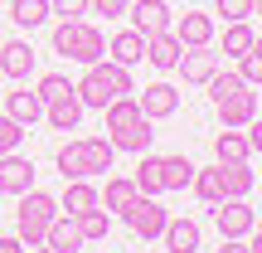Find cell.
I'll use <instances>...</instances> for the list:
<instances>
[{"label": "cell", "instance_id": "ffe728a7", "mask_svg": "<svg viewBox=\"0 0 262 253\" xmlns=\"http://www.w3.org/2000/svg\"><path fill=\"white\" fill-rule=\"evenodd\" d=\"M107 59H112V64H122V68L141 64V59H146V34H136V29H122V34H112V44H107Z\"/></svg>", "mask_w": 262, "mask_h": 253}, {"label": "cell", "instance_id": "ee69618b", "mask_svg": "<svg viewBox=\"0 0 262 253\" xmlns=\"http://www.w3.org/2000/svg\"><path fill=\"white\" fill-rule=\"evenodd\" d=\"M253 15H262V0H253Z\"/></svg>", "mask_w": 262, "mask_h": 253}, {"label": "cell", "instance_id": "7c38bea8", "mask_svg": "<svg viewBox=\"0 0 262 253\" xmlns=\"http://www.w3.org/2000/svg\"><path fill=\"white\" fill-rule=\"evenodd\" d=\"M170 34H175L185 49H204V44H214V20L199 15V10H189V15H180L175 25H170Z\"/></svg>", "mask_w": 262, "mask_h": 253}, {"label": "cell", "instance_id": "9c48e42d", "mask_svg": "<svg viewBox=\"0 0 262 253\" xmlns=\"http://www.w3.org/2000/svg\"><path fill=\"white\" fill-rule=\"evenodd\" d=\"M214 107H219V122H224V127H248V122L257 117V98L248 93V83L233 88L228 98H219Z\"/></svg>", "mask_w": 262, "mask_h": 253}, {"label": "cell", "instance_id": "f546056e", "mask_svg": "<svg viewBox=\"0 0 262 253\" xmlns=\"http://www.w3.org/2000/svg\"><path fill=\"white\" fill-rule=\"evenodd\" d=\"M189 190H194V195L204 200V205H219V200H224V180H219V166H209V170H194Z\"/></svg>", "mask_w": 262, "mask_h": 253}, {"label": "cell", "instance_id": "d4e9b609", "mask_svg": "<svg viewBox=\"0 0 262 253\" xmlns=\"http://www.w3.org/2000/svg\"><path fill=\"white\" fill-rule=\"evenodd\" d=\"M150 137H156V131H150V122H146V117H141L136 127H126V131H107V141H112L117 151H131V156L150 151Z\"/></svg>", "mask_w": 262, "mask_h": 253}, {"label": "cell", "instance_id": "1f68e13d", "mask_svg": "<svg viewBox=\"0 0 262 253\" xmlns=\"http://www.w3.org/2000/svg\"><path fill=\"white\" fill-rule=\"evenodd\" d=\"M63 93H73V83H68L63 73H44V78H39V88H34L39 103H54V98H63Z\"/></svg>", "mask_w": 262, "mask_h": 253}, {"label": "cell", "instance_id": "277c9868", "mask_svg": "<svg viewBox=\"0 0 262 253\" xmlns=\"http://www.w3.org/2000/svg\"><path fill=\"white\" fill-rule=\"evenodd\" d=\"M54 215H58V200L29 185L25 195H19V215H15V239H19L25 248H29V244H44V229L54 224Z\"/></svg>", "mask_w": 262, "mask_h": 253}, {"label": "cell", "instance_id": "7bdbcfd3", "mask_svg": "<svg viewBox=\"0 0 262 253\" xmlns=\"http://www.w3.org/2000/svg\"><path fill=\"white\" fill-rule=\"evenodd\" d=\"M253 54H257V59H262V34H257V39H253Z\"/></svg>", "mask_w": 262, "mask_h": 253}, {"label": "cell", "instance_id": "52a82bcc", "mask_svg": "<svg viewBox=\"0 0 262 253\" xmlns=\"http://www.w3.org/2000/svg\"><path fill=\"white\" fill-rule=\"evenodd\" d=\"M131 29H136V34H165L170 25H175V20H170V5L165 0H131Z\"/></svg>", "mask_w": 262, "mask_h": 253}, {"label": "cell", "instance_id": "4316f807", "mask_svg": "<svg viewBox=\"0 0 262 253\" xmlns=\"http://www.w3.org/2000/svg\"><path fill=\"white\" fill-rule=\"evenodd\" d=\"M136 190L141 195H165V180H160V156H150V151H141V166H136Z\"/></svg>", "mask_w": 262, "mask_h": 253}, {"label": "cell", "instance_id": "83f0119b", "mask_svg": "<svg viewBox=\"0 0 262 253\" xmlns=\"http://www.w3.org/2000/svg\"><path fill=\"white\" fill-rule=\"evenodd\" d=\"M73 224H78V234H83V244H97V239H107V209L102 205H93V209H83V215H73Z\"/></svg>", "mask_w": 262, "mask_h": 253}, {"label": "cell", "instance_id": "f6af8a7d", "mask_svg": "<svg viewBox=\"0 0 262 253\" xmlns=\"http://www.w3.org/2000/svg\"><path fill=\"white\" fill-rule=\"evenodd\" d=\"M253 234H262V219H257V224H253Z\"/></svg>", "mask_w": 262, "mask_h": 253}, {"label": "cell", "instance_id": "7a4b0ae2", "mask_svg": "<svg viewBox=\"0 0 262 253\" xmlns=\"http://www.w3.org/2000/svg\"><path fill=\"white\" fill-rule=\"evenodd\" d=\"M73 93H78V103H83V107H97V112H102L112 98L136 93V83H131V68L112 64V59H102V64H88V73L73 83Z\"/></svg>", "mask_w": 262, "mask_h": 253}, {"label": "cell", "instance_id": "d590c367", "mask_svg": "<svg viewBox=\"0 0 262 253\" xmlns=\"http://www.w3.org/2000/svg\"><path fill=\"white\" fill-rule=\"evenodd\" d=\"M219 15L233 25V20H248L253 15V0H219Z\"/></svg>", "mask_w": 262, "mask_h": 253}, {"label": "cell", "instance_id": "74e56055", "mask_svg": "<svg viewBox=\"0 0 262 253\" xmlns=\"http://www.w3.org/2000/svg\"><path fill=\"white\" fill-rule=\"evenodd\" d=\"M248 146L262 151V117H253V122H248Z\"/></svg>", "mask_w": 262, "mask_h": 253}, {"label": "cell", "instance_id": "bcb514c9", "mask_svg": "<svg viewBox=\"0 0 262 253\" xmlns=\"http://www.w3.org/2000/svg\"><path fill=\"white\" fill-rule=\"evenodd\" d=\"M126 5H131V0H126Z\"/></svg>", "mask_w": 262, "mask_h": 253}, {"label": "cell", "instance_id": "ac0fdd59", "mask_svg": "<svg viewBox=\"0 0 262 253\" xmlns=\"http://www.w3.org/2000/svg\"><path fill=\"white\" fill-rule=\"evenodd\" d=\"M180 54H185V44H180L170 29H165V34H150V39H146V64L160 68V73H170V68L180 64Z\"/></svg>", "mask_w": 262, "mask_h": 253}, {"label": "cell", "instance_id": "44dd1931", "mask_svg": "<svg viewBox=\"0 0 262 253\" xmlns=\"http://www.w3.org/2000/svg\"><path fill=\"white\" fill-rule=\"evenodd\" d=\"M248 156H253V146H248L243 127H224L214 137V161H224V166H228V161H248Z\"/></svg>", "mask_w": 262, "mask_h": 253}, {"label": "cell", "instance_id": "4fadbf2b", "mask_svg": "<svg viewBox=\"0 0 262 253\" xmlns=\"http://www.w3.org/2000/svg\"><path fill=\"white\" fill-rule=\"evenodd\" d=\"M175 73L185 78V83H209V78L219 73V54L214 49H185V54H180V64H175Z\"/></svg>", "mask_w": 262, "mask_h": 253}, {"label": "cell", "instance_id": "e0dca14e", "mask_svg": "<svg viewBox=\"0 0 262 253\" xmlns=\"http://www.w3.org/2000/svg\"><path fill=\"white\" fill-rule=\"evenodd\" d=\"M219 180H224V200H248L257 185V176L248 170V161H219Z\"/></svg>", "mask_w": 262, "mask_h": 253}, {"label": "cell", "instance_id": "8d00e7d4", "mask_svg": "<svg viewBox=\"0 0 262 253\" xmlns=\"http://www.w3.org/2000/svg\"><path fill=\"white\" fill-rule=\"evenodd\" d=\"M88 10H93V15L117 20V15H126V0H88Z\"/></svg>", "mask_w": 262, "mask_h": 253}, {"label": "cell", "instance_id": "f1b7e54d", "mask_svg": "<svg viewBox=\"0 0 262 253\" xmlns=\"http://www.w3.org/2000/svg\"><path fill=\"white\" fill-rule=\"evenodd\" d=\"M10 20H15L19 29H39L49 20V0H15V5H10Z\"/></svg>", "mask_w": 262, "mask_h": 253}, {"label": "cell", "instance_id": "4dcf8cb0", "mask_svg": "<svg viewBox=\"0 0 262 253\" xmlns=\"http://www.w3.org/2000/svg\"><path fill=\"white\" fill-rule=\"evenodd\" d=\"M253 25H248V20H233V25L224 29V54H233V59H243L248 49H253Z\"/></svg>", "mask_w": 262, "mask_h": 253}, {"label": "cell", "instance_id": "f35d334b", "mask_svg": "<svg viewBox=\"0 0 262 253\" xmlns=\"http://www.w3.org/2000/svg\"><path fill=\"white\" fill-rule=\"evenodd\" d=\"M219 253H253V248H248L243 239H224V248H219Z\"/></svg>", "mask_w": 262, "mask_h": 253}, {"label": "cell", "instance_id": "484cf974", "mask_svg": "<svg viewBox=\"0 0 262 253\" xmlns=\"http://www.w3.org/2000/svg\"><path fill=\"white\" fill-rule=\"evenodd\" d=\"M102 112H107V131H126V127H136V122H141L136 93H126V98H112V103H107Z\"/></svg>", "mask_w": 262, "mask_h": 253}, {"label": "cell", "instance_id": "30bf717a", "mask_svg": "<svg viewBox=\"0 0 262 253\" xmlns=\"http://www.w3.org/2000/svg\"><path fill=\"white\" fill-rule=\"evenodd\" d=\"M136 107H141V117H146V122H160V117H175L180 93H175L170 83H150L146 93H136Z\"/></svg>", "mask_w": 262, "mask_h": 253}, {"label": "cell", "instance_id": "b9f144b4", "mask_svg": "<svg viewBox=\"0 0 262 253\" xmlns=\"http://www.w3.org/2000/svg\"><path fill=\"white\" fill-rule=\"evenodd\" d=\"M248 248H253V253H262V234H253V244H248Z\"/></svg>", "mask_w": 262, "mask_h": 253}, {"label": "cell", "instance_id": "9a60e30c", "mask_svg": "<svg viewBox=\"0 0 262 253\" xmlns=\"http://www.w3.org/2000/svg\"><path fill=\"white\" fill-rule=\"evenodd\" d=\"M97 200H102L107 215H126V209L141 200V190H136V180H131V176H107V190Z\"/></svg>", "mask_w": 262, "mask_h": 253}, {"label": "cell", "instance_id": "ba28073f", "mask_svg": "<svg viewBox=\"0 0 262 253\" xmlns=\"http://www.w3.org/2000/svg\"><path fill=\"white\" fill-rule=\"evenodd\" d=\"M34 185V161L19 156V151H10V156H0V195H25V190Z\"/></svg>", "mask_w": 262, "mask_h": 253}, {"label": "cell", "instance_id": "7402d4cb", "mask_svg": "<svg viewBox=\"0 0 262 253\" xmlns=\"http://www.w3.org/2000/svg\"><path fill=\"white\" fill-rule=\"evenodd\" d=\"M160 239H165L170 253H199V224L194 219H170Z\"/></svg>", "mask_w": 262, "mask_h": 253}, {"label": "cell", "instance_id": "836d02e7", "mask_svg": "<svg viewBox=\"0 0 262 253\" xmlns=\"http://www.w3.org/2000/svg\"><path fill=\"white\" fill-rule=\"evenodd\" d=\"M238 78H243L248 88H253V83H262V59L253 54V49H248V54L238 59Z\"/></svg>", "mask_w": 262, "mask_h": 253}, {"label": "cell", "instance_id": "5bb4252c", "mask_svg": "<svg viewBox=\"0 0 262 253\" xmlns=\"http://www.w3.org/2000/svg\"><path fill=\"white\" fill-rule=\"evenodd\" d=\"M83 112H88V107L78 103V93H63V98H54V103H44V122L54 131H78Z\"/></svg>", "mask_w": 262, "mask_h": 253}, {"label": "cell", "instance_id": "d6986e66", "mask_svg": "<svg viewBox=\"0 0 262 253\" xmlns=\"http://www.w3.org/2000/svg\"><path fill=\"white\" fill-rule=\"evenodd\" d=\"M5 117H10V122H19V127L29 131L34 122H44V103H39L29 88H19V93H10V98H5Z\"/></svg>", "mask_w": 262, "mask_h": 253}, {"label": "cell", "instance_id": "6da1fadb", "mask_svg": "<svg viewBox=\"0 0 262 253\" xmlns=\"http://www.w3.org/2000/svg\"><path fill=\"white\" fill-rule=\"evenodd\" d=\"M112 166H117V146L107 137H78L58 146V176L63 180H93V176H107Z\"/></svg>", "mask_w": 262, "mask_h": 253}, {"label": "cell", "instance_id": "60d3db41", "mask_svg": "<svg viewBox=\"0 0 262 253\" xmlns=\"http://www.w3.org/2000/svg\"><path fill=\"white\" fill-rule=\"evenodd\" d=\"M25 253H54V248H49V244H29Z\"/></svg>", "mask_w": 262, "mask_h": 253}, {"label": "cell", "instance_id": "5b68a950", "mask_svg": "<svg viewBox=\"0 0 262 253\" xmlns=\"http://www.w3.org/2000/svg\"><path fill=\"white\" fill-rule=\"evenodd\" d=\"M122 219H126V229H131V234H136V239H146V244H150V239H160V234H165V224H170L165 205H156V195H141Z\"/></svg>", "mask_w": 262, "mask_h": 253}, {"label": "cell", "instance_id": "d6a6232c", "mask_svg": "<svg viewBox=\"0 0 262 253\" xmlns=\"http://www.w3.org/2000/svg\"><path fill=\"white\" fill-rule=\"evenodd\" d=\"M19 141H25V127H19V122H10V117H0V156L19 151Z\"/></svg>", "mask_w": 262, "mask_h": 253}, {"label": "cell", "instance_id": "3957f363", "mask_svg": "<svg viewBox=\"0 0 262 253\" xmlns=\"http://www.w3.org/2000/svg\"><path fill=\"white\" fill-rule=\"evenodd\" d=\"M54 54L73 59V64H102L107 59V34L88 20H58L54 25Z\"/></svg>", "mask_w": 262, "mask_h": 253}, {"label": "cell", "instance_id": "ab89813d", "mask_svg": "<svg viewBox=\"0 0 262 253\" xmlns=\"http://www.w3.org/2000/svg\"><path fill=\"white\" fill-rule=\"evenodd\" d=\"M0 253H25V244H19V239L10 234V239H0Z\"/></svg>", "mask_w": 262, "mask_h": 253}, {"label": "cell", "instance_id": "8992f818", "mask_svg": "<svg viewBox=\"0 0 262 253\" xmlns=\"http://www.w3.org/2000/svg\"><path fill=\"white\" fill-rule=\"evenodd\" d=\"M209 209H214V224H219L224 239H248L253 224H257V209L248 205V200H219V205H209Z\"/></svg>", "mask_w": 262, "mask_h": 253}, {"label": "cell", "instance_id": "603a6c76", "mask_svg": "<svg viewBox=\"0 0 262 253\" xmlns=\"http://www.w3.org/2000/svg\"><path fill=\"white\" fill-rule=\"evenodd\" d=\"M93 205H102L93 180H68V185H63V200H58L63 215H83V209H93Z\"/></svg>", "mask_w": 262, "mask_h": 253}, {"label": "cell", "instance_id": "e575fe53", "mask_svg": "<svg viewBox=\"0 0 262 253\" xmlns=\"http://www.w3.org/2000/svg\"><path fill=\"white\" fill-rule=\"evenodd\" d=\"M49 15H63V20H83V15H88V0H49Z\"/></svg>", "mask_w": 262, "mask_h": 253}, {"label": "cell", "instance_id": "8fae6325", "mask_svg": "<svg viewBox=\"0 0 262 253\" xmlns=\"http://www.w3.org/2000/svg\"><path fill=\"white\" fill-rule=\"evenodd\" d=\"M0 73L15 78V83H25V78L34 73V49H29V39H5V44H0Z\"/></svg>", "mask_w": 262, "mask_h": 253}, {"label": "cell", "instance_id": "cb8c5ba5", "mask_svg": "<svg viewBox=\"0 0 262 253\" xmlns=\"http://www.w3.org/2000/svg\"><path fill=\"white\" fill-rule=\"evenodd\" d=\"M194 161H189V156H160V180H165V195H170V190H185L189 185V180H194Z\"/></svg>", "mask_w": 262, "mask_h": 253}, {"label": "cell", "instance_id": "2e32d148", "mask_svg": "<svg viewBox=\"0 0 262 253\" xmlns=\"http://www.w3.org/2000/svg\"><path fill=\"white\" fill-rule=\"evenodd\" d=\"M44 244L54 248V253H83V234H78L73 215H63V209H58V215H54V224L44 229Z\"/></svg>", "mask_w": 262, "mask_h": 253}]
</instances>
